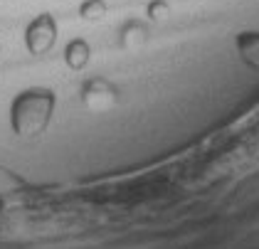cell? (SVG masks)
I'll use <instances>...</instances> for the list:
<instances>
[{
  "label": "cell",
  "instance_id": "2",
  "mask_svg": "<svg viewBox=\"0 0 259 249\" xmlns=\"http://www.w3.org/2000/svg\"><path fill=\"white\" fill-rule=\"evenodd\" d=\"M55 35H57L55 20L50 18V15H40L27 27V47H30V52H35V55L47 52L55 45Z\"/></svg>",
  "mask_w": 259,
  "mask_h": 249
},
{
  "label": "cell",
  "instance_id": "1",
  "mask_svg": "<svg viewBox=\"0 0 259 249\" xmlns=\"http://www.w3.org/2000/svg\"><path fill=\"white\" fill-rule=\"evenodd\" d=\"M55 114V92L45 87L25 89L10 104V126L20 138L45 134Z\"/></svg>",
  "mask_w": 259,
  "mask_h": 249
},
{
  "label": "cell",
  "instance_id": "3",
  "mask_svg": "<svg viewBox=\"0 0 259 249\" xmlns=\"http://www.w3.org/2000/svg\"><path fill=\"white\" fill-rule=\"evenodd\" d=\"M239 52L247 62L259 67V35H242L239 37Z\"/></svg>",
  "mask_w": 259,
  "mask_h": 249
}]
</instances>
